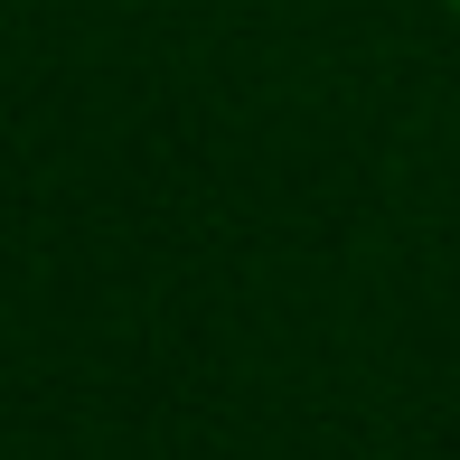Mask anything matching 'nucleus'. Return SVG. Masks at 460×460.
<instances>
[{
  "label": "nucleus",
  "instance_id": "f257e3e1",
  "mask_svg": "<svg viewBox=\"0 0 460 460\" xmlns=\"http://www.w3.org/2000/svg\"><path fill=\"white\" fill-rule=\"evenodd\" d=\"M451 10H460V0H451Z\"/></svg>",
  "mask_w": 460,
  "mask_h": 460
}]
</instances>
